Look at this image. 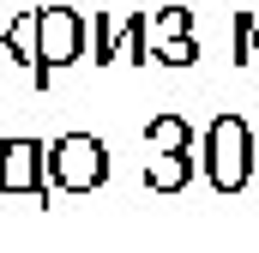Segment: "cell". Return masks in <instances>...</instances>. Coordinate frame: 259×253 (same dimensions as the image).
<instances>
[{"mask_svg":"<svg viewBox=\"0 0 259 253\" xmlns=\"http://www.w3.org/2000/svg\"><path fill=\"white\" fill-rule=\"evenodd\" d=\"M6 61H24V72H36V12H6Z\"/></svg>","mask_w":259,"mask_h":253,"instance_id":"obj_7","label":"cell"},{"mask_svg":"<svg viewBox=\"0 0 259 253\" xmlns=\"http://www.w3.org/2000/svg\"><path fill=\"white\" fill-rule=\"evenodd\" d=\"M127 24H133V12H91V61H97V66H115V61H121Z\"/></svg>","mask_w":259,"mask_h":253,"instance_id":"obj_6","label":"cell"},{"mask_svg":"<svg viewBox=\"0 0 259 253\" xmlns=\"http://www.w3.org/2000/svg\"><path fill=\"white\" fill-rule=\"evenodd\" d=\"M145 36H151V49H163V43H187V36H193V12H187V6H163V12H151Z\"/></svg>","mask_w":259,"mask_h":253,"instance_id":"obj_9","label":"cell"},{"mask_svg":"<svg viewBox=\"0 0 259 253\" xmlns=\"http://www.w3.org/2000/svg\"><path fill=\"white\" fill-rule=\"evenodd\" d=\"M145 151H193L187 115H151L145 121Z\"/></svg>","mask_w":259,"mask_h":253,"instance_id":"obj_8","label":"cell"},{"mask_svg":"<svg viewBox=\"0 0 259 253\" xmlns=\"http://www.w3.org/2000/svg\"><path fill=\"white\" fill-rule=\"evenodd\" d=\"M0 199H55L49 151L36 139H0Z\"/></svg>","mask_w":259,"mask_h":253,"instance_id":"obj_4","label":"cell"},{"mask_svg":"<svg viewBox=\"0 0 259 253\" xmlns=\"http://www.w3.org/2000/svg\"><path fill=\"white\" fill-rule=\"evenodd\" d=\"M0 36H6V12H0ZM0 61H6V43H0Z\"/></svg>","mask_w":259,"mask_h":253,"instance_id":"obj_12","label":"cell"},{"mask_svg":"<svg viewBox=\"0 0 259 253\" xmlns=\"http://www.w3.org/2000/svg\"><path fill=\"white\" fill-rule=\"evenodd\" d=\"M151 61L157 66H193L199 61V43L187 36V43H163V49H151Z\"/></svg>","mask_w":259,"mask_h":253,"instance_id":"obj_11","label":"cell"},{"mask_svg":"<svg viewBox=\"0 0 259 253\" xmlns=\"http://www.w3.org/2000/svg\"><path fill=\"white\" fill-rule=\"evenodd\" d=\"M253 157H259V133L241 115H217V121L205 126V181L217 193H241L253 181Z\"/></svg>","mask_w":259,"mask_h":253,"instance_id":"obj_1","label":"cell"},{"mask_svg":"<svg viewBox=\"0 0 259 253\" xmlns=\"http://www.w3.org/2000/svg\"><path fill=\"white\" fill-rule=\"evenodd\" d=\"M193 175H199L193 151H151L145 157V187L151 193H181V187H193Z\"/></svg>","mask_w":259,"mask_h":253,"instance_id":"obj_5","label":"cell"},{"mask_svg":"<svg viewBox=\"0 0 259 253\" xmlns=\"http://www.w3.org/2000/svg\"><path fill=\"white\" fill-rule=\"evenodd\" d=\"M235 61L259 66V12H235Z\"/></svg>","mask_w":259,"mask_h":253,"instance_id":"obj_10","label":"cell"},{"mask_svg":"<svg viewBox=\"0 0 259 253\" xmlns=\"http://www.w3.org/2000/svg\"><path fill=\"white\" fill-rule=\"evenodd\" d=\"M84 49H91V24H84V12H72V6H42V12H36V72H30V85L49 91L55 72L72 66Z\"/></svg>","mask_w":259,"mask_h":253,"instance_id":"obj_2","label":"cell"},{"mask_svg":"<svg viewBox=\"0 0 259 253\" xmlns=\"http://www.w3.org/2000/svg\"><path fill=\"white\" fill-rule=\"evenodd\" d=\"M49 181L55 193H97L109 181V145L97 133H66L49 145Z\"/></svg>","mask_w":259,"mask_h":253,"instance_id":"obj_3","label":"cell"}]
</instances>
